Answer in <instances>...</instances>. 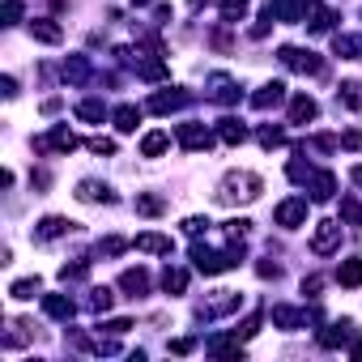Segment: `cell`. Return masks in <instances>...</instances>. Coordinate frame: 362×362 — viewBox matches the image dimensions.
<instances>
[{
	"label": "cell",
	"instance_id": "6da1fadb",
	"mask_svg": "<svg viewBox=\"0 0 362 362\" xmlns=\"http://www.w3.org/2000/svg\"><path fill=\"white\" fill-rule=\"evenodd\" d=\"M260 192H264V179L256 170H230L218 184V201L222 205H252Z\"/></svg>",
	"mask_w": 362,
	"mask_h": 362
},
{
	"label": "cell",
	"instance_id": "7a4b0ae2",
	"mask_svg": "<svg viewBox=\"0 0 362 362\" xmlns=\"http://www.w3.org/2000/svg\"><path fill=\"white\" fill-rule=\"evenodd\" d=\"M192 260H197V269H201L205 277L226 273V269H235V264L243 260V239H230V247H226V252H214V247L197 243V247H192Z\"/></svg>",
	"mask_w": 362,
	"mask_h": 362
},
{
	"label": "cell",
	"instance_id": "3957f363",
	"mask_svg": "<svg viewBox=\"0 0 362 362\" xmlns=\"http://www.w3.org/2000/svg\"><path fill=\"white\" fill-rule=\"evenodd\" d=\"M77 149V136L69 124H56L47 136H35V153H73Z\"/></svg>",
	"mask_w": 362,
	"mask_h": 362
},
{
	"label": "cell",
	"instance_id": "277c9868",
	"mask_svg": "<svg viewBox=\"0 0 362 362\" xmlns=\"http://www.w3.org/2000/svg\"><path fill=\"white\" fill-rule=\"evenodd\" d=\"M277 56H281V64H286V69H294V73H307V77H320V73H324V60H320L315 52H303V47H281Z\"/></svg>",
	"mask_w": 362,
	"mask_h": 362
},
{
	"label": "cell",
	"instance_id": "5b68a950",
	"mask_svg": "<svg viewBox=\"0 0 362 362\" xmlns=\"http://www.w3.org/2000/svg\"><path fill=\"white\" fill-rule=\"evenodd\" d=\"M175 136H179V145H184L188 153H201V149H209V145H214V132H209L205 124H179V128H175Z\"/></svg>",
	"mask_w": 362,
	"mask_h": 362
},
{
	"label": "cell",
	"instance_id": "8992f818",
	"mask_svg": "<svg viewBox=\"0 0 362 362\" xmlns=\"http://www.w3.org/2000/svg\"><path fill=\"white\" fill-rule=\"evenodd\" d=\"M277 226H286V230H298L303 222H307V201L303 197H286L281 205H277Z\"/></svg>",
	"mask_w": 362,
	"mask_h": 362
},
{
	"label": "cell",
	"instance_id": "52a82bcc",
	"mask_svg": "<svg viewBox=\"0 0 362 362\" xmlns=\"http://www.w3.org/2000/svg\"><path fill=\"white\" fill-rule=\"evenodd\" d=\"M337 247H341V226H337V222H315L311 252H315V256H332Z\"/></svg>",
	"mask_w": 362,
	"mask_h": 362
},
{
	"label": "cell",
	"instance_id": "ba28073f",
	"mask_svg": "<svg viewBox=\"0 0 362 362\" xmlns=\"http://www.w3.org/2000/svg\"><path fill=\"white\" fill-rule=\"evenodd\" d=\"M77 230V222H69V218H43L35 230H30V239L35 243H52V239H60V235H73Z\"/></svg>",
	"mask_w": 362,
	"mask_h": 362
},
{
	"label": "cell",
	"instance_id": "9c48e42d",
	"mask_svg": "<svg viewBox=\"0 0 362 362\" xmlns=\"http://www.w3.org/2000/svg\"><path fill=\"white\" fill-rule=\"evenodd\" d=\"M239 307H243V294H235V290H218V294L201 307V315L214 320V315H230V311H239Z\"/></svg>",
	"mask_w": 362,
	"mask_h": 362
},
{
	"label": "cell",
	"instance_id": "30bf717a",
	"mask_svg": "<svg viewBox=\"0 0 362 362\" xmlns=\"http://www.w3.org/2000/svg\"><path fill=\"white\" fill-rule=\"evenodd\" d=\"M179 107H188V94L184 90H162V94H153L149 98V111H158V115H170V111H179Z\"/></svg>",
	"mask_w": 362,
	"mask_h": 362
},
{
	"label": "cell",
	"instance_id": "8fae6325",
	"mask_svg": "<svg viewBox=\"0 0 362 362\" xmlns=\"http://www.w3.org/2000/svg\"><path fill=\"white\" fill-rule=\"evenodd\" d=\"M77 201H86V205L103 201V205H111L115 197H111V188H107V184H98V179H81V184H77Z\"/></svg>",
	"mask_w": 362,
	"mask_h": 362
},
{
	"label": "cell",
	"instance_id": "7c38bea8",
	"mask_svg": "<svg viewBox=\"0 0 362 362\" xmlns=\"http://www.w3.org/2000/svg\"><path fill=\"white\" fill-rule=\"evenodd\" d=\"M303 22L315 30V35H324V30H332V9H324V5H315V0H307V13H303Z\"/></svg>",
	"mask_w": 362,
	"mask_h": 362
},
{
	"label": "cell",
	"instance_id": "4fadbf2b",
	"mask_svg": "<svg viewBox=\"0 0 362 362\" xmlns=\"http://www.w3.org/2000/svg\"><path fill=\"white\" fill-rule=\"evenodd\" d=\"M337 197V175L332 170H315L311 175V201H332Z\"/></svg>",
	"mask_w": 362,
	"mask_h": 362
},
{
	"label": "cell",
	"instance_id": "5bb4252c",
	"mask_svg": "<svg viewBox=\"0 0 362 362\" xmlns=\"http://www.w3.org/2000/svg\"><path fill=\"white\" fill-rule=\"evenodd\" d=\"M209 98H214V103H235V98H239V86H235L226 73H214V77H209Z\"/></svg>",
	"mask_w": 362,
	"mask_h": 362
},
{
	"label": "cell",
	"instance_id": "9a60e30c",
	"mask_svg": "<svg viewBox=\"0 0 362 362\" xmlns=\"http://www.w3.org/2000/svg\"><path fill=\"white\" fill-rule=\"evenodd\" d=\"M315 115H320L315 98H311V94H294V103H290V124H311Z\"/></svg>",
	"mask_w": 362,
	"mask_h": 362
},
{
	"label": "cell",
	"instance_id": "2e32d148",
	"mask_svg": "<svg viewBox=\"0 0 362 362\" xmlns=\"http://www.w3.org/2000/svg\"><path fill=\"white\" fill-rule=\"evenodd\" d=\"M132 247H136V252H153V256H170V252H175V243H170L166 235H153V230H149V235H136Z\"/></svg>",
	"mask_w": 362,
	"mask_h": 362
},
{
	"label": "cell",
	"instance_id": "e0dca14e",
	"mask_svg": "<svg viewBox=\"0 0 362 362\" xmlns=\"http://www.w3.org/2000/svg\"><path fill=\"white\" fill-rule=\"evenodd\" d=\"M119 290H128L132 298L149 294V273H145V269H124V273H119Z\"/></svg>",
	"mask_w": 362,
	"mask_h": 362
},
{
	"label": "cell",
	"instance_id": "ac0fdd59",
	"mask_svg": "<svg viewBox=\"0 0 362 362\" xmlns=\"http://www.w3.org/2000/svg\"><path fill=\"white\" fill-rule=\"evenodd\" d=\"M349 337H354V320H341V324H332V328L320 332V345H324V349H341Z\"/></svg>",
	"mask_w": 362,
	"mask_h": 362
},
{
	"label": "cell",
	"instance_id": "d6986e66",
	"mask_svg": "<svg viewBox=\"0 0 362 362\" xmlns=\"http://www.w3.org/2000/svg\"><path fill=\"white\" fill-rule=\"evenodd\" d=\"M43 311H47L52 320H73L77 303H73L69 294H47V298H43Z\"/></svg>",
	"mask_w": 362,
	"mask_h": 362
},
{
	"label": "cell",
	"instance_id": "ffe728a7",
	"mask_svg": "<svg viewBox=\"0 0 362 362\" xmlns=\"http://www.w3.org/2000/svg\"><path fill=\"white\" fill-rule=\"evenodd\" d=\"M30 39H39V43H60L64 30H60L52 18H35V22H30Z\"/></svg>",
	"mask_w": 362,
	"mask_h": 362
},
{
	"label": "cell",
	"instance_id": "44dd1931",
	"mask_svg": "<svg viewBox=\"0 0 362 362\" xmlns=\"http://www.w3.org/2000/svg\"><path fill=\"white\" fill-rule=\"evenodd\" d=\"M64 81L69 86H86L90 81V60L86 56H69L64 60Z\"/></svg>",
	"mask_w": 362,
	"mask_h": 362
},
{
	"label": "cell",
	"instance_id": "7402d4cb",
	"mask_svg": "<svg viewBox=\"0 0 362 362\" xmlns=\"http://www.w3.org/2000/svg\"><path fill=\"white\" fill-rule=\"evenodd\" d=\"M281 98H286V86H281V81H269V86L252 98V107H256V111H269V107H277Z\"/></svg>",
	"mask_w": 362,
	"mask_h": 362
},
{
	"label": "cell",
	"instance_id": "603a6c76",
	"mask_svg": "<svg viewBox=\"0 0 362 362\" xmlns=\"http://www.w3.org/2000/svg\"><path fill=\"white\" fill-rule=\"evenodd\" d=\"M166 145H170V132L153 128V132H145V136H141V158H158Z\"/></svg>",
	"mask_w": 362,
	"mask_h": 362
},
{
	"label": "cell",
	"instance_id": "cb8c5ba5",
	"mask_svg": "<svg viewBox=\"0 0 362 362\" xmlns=\"http://www.w3.org/2000/svg\"><path fill=\"white\" fill-rule=\"evenodd\" d=\"M273 324L277 328H307V311H294V307H273Z\"/></svg>",
	"mask_w": 362,
	"mask_h": 362
},
{
	"label": "cell",
	"instance_id": "d4e9b609",
	"mask_svg": "<svg viewBox=\"0 0 362 362\" xmlns=\"http://www.w3.org/2000/svg\"><path fill=\"white\" fill-rule=\"evenodd\" d=\"M115 128L119 132H136V124H141V107H132V103H124V107H115Z\"/></svg>",
	"mask_w": 362,
	"mask_h": 362
},
{
	"label": "cell",
	"instance_id": "484cf974",
	"mask_svg": "<svg viewBox=\"0 0 362 362\" xmlns=\"http://www.w3.org/2000/svg\"><path fill=\"white\" fill-rule=\"evenodd\" d=\"M332 52H337L341 60H358V56H362V39H358V35H337V39H332Z\"/></svg>",
	"mask_w": 362,
	"mask_h": 362
},
{
	"label": "cell",
	"instance_id": "4316f807",
	"mask_svg": "<svg viewBox=\"0 0 362 362\" xmlns=\"http://www.w3.org/2000/svg\"><path fill=\"white\" fill-rule=\"evenodd\" d=\"M337 107H349V111H362V81H345L337 90Z\"/></svg>",
	"mask_w": 362,
	"mask_h": 362
},
{
	"label": "cell",
	"instance_id": "83f0119b",
	"mask_svg": "<svg viewBox=\"0 0 362 362\" xmlns=\"http://www.w3.org/2000/svg\"><path fill=\"white\" fill-rule=\"evenodd\" d=\"M162 290H166V294H184V290H188V269H170V264H166Z\"/></svg>",
	"mask_w": 362,
	"mask_h": 362
},
{
	"label": "cell",
	"instance_id": "f1b7e54d",
	"mask_svg": "<svg viewBox=\"0 0 362 362\" xmlns=\"http://www.w3.org/2000/svg\"><path fill=\"white\" fill-rule=\"evenodd\" d=\"M132 209H136L141 218H158V214L166 209V201H162V197H153V192H141V197L132 201Z\"/></svg>",
	"mask_w": 362,
	"mask_h": 362
},
{
	"label": "cell",
	"instance_id": "f546056e",
	"mask_svg": "<svg viewBox=\"0 0 362 362\" xmlns=\"http://www.w3.org/2000/svg\"><path fill=\"white\" fill-rule=\"evenodd\" d=\"M337 281H341L345 290H358V286H362V260H345V264L337 269Z\"/></svg>",
	"mask_w": 362,
	"mask_h": 362
},
{
	"label": "cell",
	"instance_id": "4dcf8cb0",
	"mask_svg": "<svg viewBox=\"0 0 362 362\" xmlns=\"http://www.w3.org/2000/svg\"><path fill=\"white\" fill-rule=\"evenodd\" d=\"M218 136H222L226 145H243V141H247V128H243L239 119H222V124H218Z\"/></svg>",
	"mask_w": 362,
	"mask_h": 362
},
{
	"label": "cell",
	"instance_id": "1f68e13d",
	"mask_svg": "<svg viewBox=\"0 0 362 362\" xmlns=\"http://www.w3.org/2000/svg\"><path fill=\"white\" fill-rule=\"evenodd\" d=\"M247 9H252L247 0H222V22H226V26H239V22L247 18Z\"/></svg>",
	"mask_w": 362,
	"mask_h": 362
},
{
	"label": "cell",
	"instance_id": "d6a6232c",
	"mask_svg": "<svg viewBox=\"0 0 362 362\" xmlns=\"http://www.w3.org/2000/svg\"><path fill=\"white\" fill-rule=\"evenodd\" d=\"M77 119H86V124H103V119H107V107H103L98 98H86V103L77 107Z\"/></svg>",
	"mask_w": 362,
	"mask_h": 362
},
{
	"label": "cell",
	"instance_id": "836d02e7",
	"mask_svg": "<svg viewBox=\"0 0 362 362\" xmlns=\"http://www.w3.org/2000/svg\"><path fill=\"white\" fill-rule=\"evenodd\" d=\"M9 294H13L18 303H30V298L39 294V277H22V281H13V286H9Z\"/></svg>",
	"mask_w": 362,
	"mask_h": 362
},
{
	"label": "cell",
	"instance_id": "e575fe53",
	"mask_svg": "<svg viewBox=\"0 0 362 362\" xmlns=\"http://www.w3.org/2000/svg\"><path fill=\"white\" fill-rule=\"evenodd\" d=\"M86 303H90V311H107V307H111V303H115V294H111V290H107V286H94V290H90V298H86Z\"/></svg>",
	"mask_w": 362,
	"mask_h": 362
},
{
	"label": "cell",
	"instance_id": "d590c367",
	"mask_svg": "<svg viewBox=\"0 0 362 362\" xmlns=\"http://www.w3.org/2000/svg\"><path fill=\"white\" fill-rule=\"evenodd\" d=\"M341 218H345L349 226H358V230H362V205H358L354 197H341Z\"/></svg>",
	"mask_w": 362,
	"mask_h": 362
},
{
	"label": "cell",
	"instance_id": "8d00e7d4",
	"mask_svg": "<svg viewBox=\"0 0 362 362\" xmlns=\"http://www.w3.org/2000/svg\"><path fill=\"white\" fill-rule=\"evenodd\" d=\"M86 273H90V260H77V264H64V269H60V281L69 286V281H81Z\"/></svg>",
	"mask_w": 362,
	"mask_h": 362
},
{
	"label": "cell",
	"instance_id": "74e56055",
	"mask_svg": "<svg viewBox=\"0 0 362 362\" xmlns=\"http://www.w3.org/2000/svg\"><path fill=\"white\" fill-rule=\"evenodd\" d=\"M260 145L264 149H277V145H286V132L281 128H260Z\"/></svg>",
	"mask_w": 362,
	"mask_h": 362
},
{
	"label": "cell",
	"instance_id": "f35d334b",
	"mask_svg": "<svg viewBox=\"0 0 362 362\" xmlns=\"http://www.w3.org/2000/svg\"><path fill=\"white\" fill-rule=\"evenodd\" d=\"M209 226H214V222H209V218H188V222H184V230H188V235H192V239H201V235H205V230H209Z\"/></svg>",
	"mask_w": 362,
	"mask_h": 362
},
{
	"label": "cell",
	"instance_id": "ab89813d",
	"mask_svg": "<svg viewBox=\"0 0 362 362\" xmlns=\"http://www.w3.org/2000/svg\"><path fill=\"white\" fill-rule=\"evenodd\" d=\"M90 149H94V153H107V158H111V153H115V141H111V136H90Z\"/></svg>",
	"mask_w": 362,
	"mask_h": 362
},
{
	"label": "cell",
	"instance_id": "60d3db41",
	"mask_svg": "<svg viewBox=\"0 0 362 362\" xmlns=\"http://www.w3.org/2000/svg\"><path fill=\"white\" fill-rule=\"evenodd\" d=\"M124 247H128V243H124V239H115V235H111V239H103V243H98V252H103V256H119V252H124Z\"/></svg>",
	"mask_w": 362,
	"mask_h": 362
},
{
	"label": "cell",
	"instance_id": "b9f144b4",
	"mask_svg": "<svg viewBox=\"0 0 362 362\" xmlns=\"http://www.w3.org/2000/svg\"><path fill=\"white\" fill-rule=\"evenodd\" d=\"M256 332H260V315H247V320H243V328H235V337H243V341H247V337H256Z\"/></svg>",
	"mask_w": 362,
	"mask_h": 362
},
{
	"label": "cell",
	"instance_id": "7bdbcfd3",
	"mask_svg": "<svg viewBox=\"0 0 362 362\" xmlns=\"http://www.w3.org/2000/svg\"><path fill=\"white\" fill-rule=\"evenodd\" d=\"M0 18H5V26H13V22L22 18V5H18V0H5V9H0Z\"/></svg>",
	"mask_w": 362,
	"mask_h": 362
},
{
	"label": "cell",
	"instance_id": "ee69618b",
	"mask_svg": "<svg viewBox=\"0 0 362 362\" xmlns=\"http://www.w3.org/2000/svg\"><path fill=\"white\" fill-rule=\"evenodd\" d=\"M320 290H324V277H303V294L307 298H320Z\"/></svg>",
	"mask_w": 362,
	"mask_h": 362
},
{
	"label": "cell",
	"instance_id": "f6af8a7d",
	"mask_svg": "<svg viewBox=\"0 0 362 362\" xmlns=\"http://www.w3.org/2000/svg\"><path fill=\"white\" fill-rule=\"evenodd\" d=\"M197 349V341L192 337H179V341H170V354H192Z\"/></svg>",
	"mask_w": 362,
	"mask_h": 362
},
{
	"label": "cell",
	"instance_id": "bcb514c9",
	"mask_svg": "<svg viewBox=\"0 0 362 362\" xmlns=\"http://www.w3.org/2000/svg\"><path fill=\"white\" fill-rule=\"evenodd\" d=\"M341 145H345V149H362V128L345 132V136H341Z\"/></svg>",
	"mask_w": 362,
	"mask_h": 362
},
{
	"label": "cell",
	"instance_id": "7dc6e473",
	"mask_svg": "<svg viewBox=\"0 0 362 362\" xmlns=\"http://www.w3.org/2000/svg\"><path fill=\"white\" fill-rule=\"evenodd\" d=\"M103 328H107V332H115V337H119V332H128V328H132V320H107V324H103Z\"/></svg>",
	"mask_w": 362,
	"mask_h": 362
},
{
	"label": "cell",
	"instance_id": "c3c4849f",
	"mask_svg": "<svg viewBox=\"0 0 362 362\" xmlns=\"http://www.w3.org/2000/svg\"><path fill=\"white\" fill-rule=\"evenodd\" d=\"M0 90H5V98H13V94H18V81H13V77H5V81H0Z\"/></svg>",
	"mask_w": 362,
	"mask_h": 362
},
{
	"label": "cell",
	"instance_id": "681fc988",
	"mask_svg": "<svg viewBox=\"0 0 362 362\" xmlns=\"http://www.w3.org/2000/svg\"><path fill=\"white\" fill-rule=\"evenodd\" d=\"M349 179H354V184L362 188V166H354V170H349Z\"/></svg>",
	"mask_w": 362,
	"mask_h": 362
},
{
	"label": "cell",
	"instance_id": "f907efd6",
	"mask_svg": "<svg viewBox=\"0 0 362 362\" xmlns=\"http://www.w3.org/2000/svg\"><path fill=\"white\" fill-rule=\"evenodd\" d=\"M201 5H209V0H188V9H201Z\"/></svg>",
	"mask_w": 362,
	"mask_h": 362
},
{
	"label": "cell",
	"instance_id": "816d5d0a",
	"mask_svg": "<svg viewBox=\"0 0 362 362\" xmlns=\"http://www.w3.org/2000/svg\"><path fill=\"white\" fill-rule=\"evenodd\" d=\"M132 5H136V9H141V5H153V0H132Z\"/></svg>",
	"mask_w": 362,
	"mask_h": 362
}]
</instances>
